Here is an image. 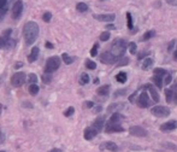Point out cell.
Here are the masks:
<instances>
[{
	"mask_svg": "<svg viewBox=\"0 0 177 152\" xmlns=\"http://www.w3.org/2000/svg\"><path fill=\"white\" fill-rule=\"evenodd\" d=\"M23 35L27 45H32L39 36V25L35 22H27L23 29Z\"/></svg>",
	"mask_w": 177,
	"mask_h": 152,
	"instance_id": "cell-1",
	"label": "cell"
},
{
	"mask_svg": "<svg viewBox=\"0 0 177 152\" xmlns=\"http://www.w3.org/2000/svg\"><path fill=\"white\" fill-rule=\"evenodd\" d=\"M127 46H128V44H127L125 40H123V39H116V40L113 41L112 46H111V52H112L118 59H119V57H122V56L124 54Z\"/></svg>",
	"mask_w": 177,
	"mask_h": 152,
	"instance_id": "cell-2",
	"label": "cell"
},
{
	"mask_svg": "<svg viewBox=\"0 0 177 152\" xmlns=\"http://www.w3.org/2000/svg\"><path fill=\"white\" fill-rule=\"evenodd\" d=\"M60 67V58L53 56L51 58H48V60L46 62V67H45V73L52 74L53 71L58 70V68Z\"/></svg>",
	"mask_w": 177,
	"mask_h": 152,
	"instance_id": "cell-3",
	"label": "cell"
},
{
	"mask_svg": "<svg viewBox=\"0 0 177 152\" xmlns=\"http://www.w3.org/2000/svg\"><path fill=\"white\" fill-rule=\"evenodd\" d=\"M25 80H27V77H25L24 73H16L11 77V85L13 87H21L22 85H24Z\"/></svg>",
	"mask_w": 177,
	"mask_h": 152,
	"instance_id": "cell-4",
	"label": "cell"
},
{
	"mask_svg": "<svg viewBox=\"0 0 177 152\" xmlns=\"http://www.w3.org/2000/svg\"><path fill=\"white\" fill-rule=\"evenodd\" d=\"M151 112L157 116V117H167L170 115V109L166 108V106H162V105H158V106H154L152 108Z\"/></svg>",
	"mask_w": 177,
	"mask_h": 152,
	"instance_id": "cell-5",
	"label": "cell"
},
{
	"mask_svg": "<svg viewBox=\"0 0 177 152\" xmlns=\"http://www.w3.org/2000/svg\"><path fill=\"white\" fill-rule=\"evenodd\" d=\"M129 133L133 136H140V138H143V136L148 135L147 130L143 127H141V126H133V127H130L129 128Z\"/></svg>",
	"mask_w": 177,
	"mask_h": 152,
	"instance_id": "cell-6",
	"label": "cell"
},
{
	"mask_svg": "<svg viewBox=\"0 0 177 152\" xmlns=\"http://www.w3.org/2000/svg\"><path fill=\"white\" fill-rule=\"evenodd\" d=\"M117 60V57L110 51V52H104L100 54V62L104 64H113Z\"/></svg>",
	"mask_w": 177,
	"mask_h": 152,
	"instance_id": "cell-7",
	"label": "cell"
},
{
	"mask_svg": "<svg viewBox=\"0 0 177 152\" xmlns=\"http://www.w3.org/2000/svg\"><path fill=\"white\" fill-rule=\"evenodd\" d=\"M22 11H23V3L22 0H17L12 6V18L17 19L22 15Z\"/></svg>",
	"mask_w": 177,
	"mask_h": 152,
	"instance_id": "cell-8",
	"label": "cell"
},
{
	"mask_svg": "<svg viewBox=\"0 0 177 152\" xmlns=\"http://www.w3.org/2000/svg\"><path fill=\"white\" fill-rule=\"evenodd\" d=\"M137 105L140 108H147L150 105V96L147 94V92H142L140 94V97L137 98Z\"/></svg>",
	"mask_w": 177,
	"mask_h": 152,
	"instance_id": "cell-9",
	"label": "cell"
},
{
	"mask_svg": "<svg viewBox=\"0 0 177 152\" xmlns=\"http://www.w3.org/2000/svg\"><path fill=\"white\" fill-rule=\"evenodd\" d=\"M124 128L119 125V123H108L105 127V132L106 133H117V132H123Z\"/></svg>",
	"mask_w": 177,
	"mask_h": 152,
	"instance_id": "cell-10",
	"label": "cell"
},
{
	"mask_svg": "<svg viewBox=\"0 0 177 152\" xmlns=\"http://www.w3.org/2000/svg\"><path fill=\"white\" fill-rule=\"evenodd\" d=\"M98 133H99V132L92 126V127H88V128L84 129V134H83V136H84L86 140H92V139H94V138L98 135Z\"/></svg>",
	"mask_w": 177,
	"mask_h": 152,
	"instance_id": "cell-11",
	"label": "cell"
},
{
	"mask_svg": "<svg viewBox=\"0 0 177 152\" xmlns=\"http://www.w3.org/2000/svg\"><path fill=\"white\" fill-rule=\"evenodd\" d=\"M95 19L100 21V22H113L116 16L113 13H104V15H94L93 16Z\"/></svg>",
	"mask_w": 177,
	"mask_h": 152,
	"instance_id": "cell-12",
	"label": "cell"
},
{
	"mask_svg": "<svg viewBox=\"0 0 177 152\" xmlns=\"http://www.w3.org/2000/svg\"><path fill=\"white\" fill-rule=\"evenodd\" d=\"M176 128H177V121H169V122L160 126V129L163 132H170V130H173Z\"/></svg>",
	"mask_w": 177,
	"mask_h": 152,
	"instance_id": "cell-13",
	"label": "cell"
},
{
	"mask_svg": "<svg viewBox=\"0 0 177 152\" xmlns=\"http://www.w3.org/2000/svg\"><path fill=\"white\" fill-rule=\"evenodd\" d=\"M143 88H146V89L150 90V93H151V96H152V98H153L154 102H157V103L159 102L160 98H159V94H158V92H157V88H156L154 86H152V85L148 83V85H145Z\"/></svg>",
	"mask_w": 177,
	"mask_h": 152,
	"instance_id": "cell-14",
	"label": "cell"
},
{
	"mask_svg": "<svg viewBox=\"0 0 177 152\" xmlns=\"http://www.w3.org/2000/svg\"><path fill=\"white\" fill-rule=\"evenodd\" d=\"M104 122H105V117H104V116H99V117L95 118L94 123H93V127H94L98 132H100V130L103 129V127H104Z\"/></svg>",
	"mask_w": 177,
	"mask_h": 152,
	"instance_id": "cell-15",
	"label": "cell"
},
{
	"mask_svg": "<svg viewBox=\"0 0 177 152\" xmlns=\"http://www.w3.org/2000/svg\"><path fill=\"white\" fill-rule=\"evenodd\" d=\"M39 53H40V50H39V47H38V46H36V47H33V48H32V52H30V54H29V57H28L29 63H33V62H35V60L38 59V56H39Z\"/></svg>",
	"mask_w": 177,
	"mask_h": 152,
	"instance_id": "cell-16",
	"label": "cell"
},
{
	"mask_svg": "<svg viewBox=\"0 0 177 152\" xmlns=\"http://www.w3.org/2000/svg\"><path fill=\"white\" fill-rule=\"evenodd\" d=\"M7 4H9L7 0H0V19H1L4 17V15L6 13Z\"/></svg>",
	"mask_w": 177,
	"mask_h": 152,
	"instance_id": "cell-17",
	"label": "cell"
},
{
	"mask_svg": "<svg viewBox=\"0 0 177 152\" xmlns=\"http://www.w3.org/2000/svg\"><path fill=\"white\" fill-rule=\"evenodd\" d=\"M101 148H106V150H108V151H111V152H116V151L118 150V146H117L114 142H112V141H108V142H105V144H103Z\"/></svg>",
	"mask_w": 177,
	"mask_h": 152,
	"instance_id": "cell-18",
	"label": "cell"
},
{
	"mask_svg": "<svg viewBox=\"0 0 177 152\" xmlns=\"http://www.w3.org/2000/svg\"><path fill=\"white\" fill-rule=\"evenodd\" d=\"M97 93L99 96H108V93H110V86L108 85H104V86L99 87L97 89Z\"/></svg>",
	"mask_w": 177,
	"mask_h": 152,
	"instance_id": "cell-19",
	"label": "cell"
},
{
	"mask_svg": "<svg viewBox=\"0 0 177 152\" xmlns=\"http://www.w3.org/2000/svg\"><path fill=\"white\" fill-rule=\"evenodd\" d=\"M121 118H122V115H121V113L114 112V113H113V115L110 117V119H108V123H119Z\"/></svg>",
	"mask_w": 177,
	"mask_h": 152,
	"instance_id": "cell-20",
	"label": "cell"
},
{
	"mask_svg": "<svg viewBox=\"0 0 177 152\" xmlns=\"http://www.w3.org/2000/svg\"><path fill=\"white\" fill-rule=\"evenodd\" d=\"M127 79H128V76H127V74H125L124 71L118 73L117 76H116V80L119 82V83H125V82H127Z\"/></svg>",
	"mask_w": 177,
	"mask_h": 152,
	"instance_id": "cell-21",
	"label": "cell"
},
{
	"mask_svg": "<svg viewBox=\"0 0 177 152\" xmlns=\"http://www.w3.org/2000/svg\"><path fill=\"white\" fill-rule=\"evenodd\" d=\"M156 35H157V32H156V30H148V32H146V33L143 34V36H142V40H143V41H146V40H150V39L154 38Z\"/></svg>",
	"mask_w": 177,
	"mask_h": 152,
	"instance_id": "cell-22",
	"label": "cell"
},
{
	"mask_svg": "<svg viewBox=\"0 0 177 152\" xmlns=\"http://www.w3.org/2000/svg\"><path fill=\"white\" fill-rule=\"evenodd\" d=\"M153 65V59L152 58H146L142 64V70H148Z\"/></svg>",
	"mask_w": 177,
	"mask_h": 152,
	"instance_id": "cell-23",
	"label": "cell"
},
{
	"mask_svg": "<svg viewBox=\"0 0 177 152\" xmlns=\"http://www.w3.org/2000/svg\"><path fill=\"white\" fill-rule=\"evenodd\" d=\"M29 93H30L32 96H36L38 93H39V90H40V88H39V86L38 85H35V83H32L30 86H29Z\"/></svg>",
	"mask_w": 177,
	"mask_h": 152,
	"instance_id": "cell-24",
	"label": "cell"
},
{
	"mask_svg": "<svg viewBox=\"0 0 177 152\" xmlns=\"http://www.w3.org/2000/svg\"><path fill=\"white\" fill-rule=\"evenodd\" d=\"M172 98H173V90L171 88H167L165 90V99L167 103H171L172 102Z\"/></svg>",
	"mask_w": 177,
	"mask_h": 152,
	"instance_id": "cell-25",
	"label": "cell"
},
{
	"mask_svg": "<svg viewBox=\"0 0 177 152\" xmlns=\"http://www.w3.org/2000/svg\"><path fill=\"white\" fill-rule=\"evenodd\" d=\"M76 9L78 12H86V11H88V5L84 3H78L76 5Z\"/></svg>",
	"mask_w": 177,
	"mask_h": 152,
	"instance_id": "cell-26",
	"label": "cell"
},
{
	"mask_svg": "<svg viewBox=\"0 0 177 152\" xmlns=\"http://www.w3.org/2000/svg\"><path fill=\"white\" fill-rule=\"evenodd\" d=\"M62 58H63V60H64V63L65 64H71L72 62H74V58L72 57H70L68 53H63V56H62Z\"/></svg>",
	"mask_w": 177,
	"mask_h": 152,
	"instance_id": "cell-27",
	"label": "cell"
},
{
	"mask_svg": "<svg viewBox=\"0 0 177 152\" xmlns=\"http://www.w3.org/2000/svg\"><path fill=\"white\" fill-rule=\"evenodd\" d=\"M128 48H129V52H130L131 54H135L136 51H137V45H136L135 42H129V44H128Z\"/></svg>",
	"mask_w": 177,
	"mask_h": 152,
	"instance_id": "cell-28",
	"label": "cell"
},
{
	"mask_svg": "<svg viewBox=\"0 0 177 152\" xmlns=\"http://www.w3.org/2000/svg\"><path fill=\"white\" fill-rule=\"evenodd\" d=\"M163 76H158V75H154V77H153V81H154V83L157 85V87L158 88H160L162 86H163Z\"/></svg>",
	"mask_w": 177,
	"mask_h": 152,
	"instance_id": "cell-29",
	"label": "cell"
},
{
	"mask_svg": "<svg viewBox=\"0 0 177 152\" xmlns=\"http://www.w3.org/2000/svg\"><path fill=\"white\" fill-rule=\"evenodd\" d=\"M122 105H123V104H111V105L107 108V111H108V112H112V111H114V110H119V109H122Z\"/></svg>",
	"mask_w": 177,
	"mask_h": 152,
	"instance_id": "cell-30",
	"label": "cell"
},
{
	"mask_svg": "<svg viewBox=\"0 0 177 152\" xmlns=\"http://www.w3.org/2000/svg\"><path fill=\"white\" fill-rule=\"evenodd\" d=\"M127 24H128V28L130 30L134 29V25H133V17H131V13H127Z\"/></svg>",
	"mask_w": 177,
	"mask_h": 152,
	"instance_id": "cell-31",
	"label": "cell"
},
{
	"mask_svg": "<svg viewBox=\"0 0 177 152\" xmlns=\"http://www.w3.org/2000/svg\"><path fill=\"white\" fill-rule=\"evenodd\" d=\"M88 82H89V76H88L87 74H82L81 77H80V83L81 85H87Z\"/></svg>",
	"mask_w": 177,
	"mask_h": 152,
	"instance_id": "cell-32",
	"label": "cell"
},
{
	"mask_svg": "<svg viewBox=\"0 0 177 152\" xmlns=\"http://www.w3.org/2000/svg\"><path fill=\"white\" fill-rule=\"evenodd\" d=\"M153 73H154V75H158V76H165V75H167L166 70H164L162 68H156Z\"/></svg>",
	"mask_w": 177,
	"mask_h": 152,
	"instance_id": "cell-33",
	"label": "cell"
},
{
	"mask_svg": "<svg viewBox=\"0 0 177 152\" xmlns=\"http://www.w3.org/2000/svg\"><path fill=\"white\" fill-rule=\"evenodd\" d=\"M86 67H87L88 69H91V70H94V69L97 68V64H95V62H93V60L88 59L87 62H86Z\"/></svg>",
	"mask_w": 177,
	"mask_h": 152,
	"instance_id": "cell-34",
	"label": "cell"
},
{
	"mask_svg": "<svg viewBox=\"0 0 177 152\" xmlns=\"http://www.w3.org/2000/svg\"><path fill=\"white\" fill-rule=\"evenodd\" d=\"M51 81H52V75L48 74V73H45V74L42 75V82H44V83H49Z\"/></svg>",
	"mask_w": 177,
	"mask_h": 152,
	"instance_id": "cell-35",
	"label": "cell"
},
{
	"mask_svg": "<svg viewBox=\"0 0 177 152\" xmlns=\"http://www.w3.org/2000/svg\"><path fill=\"white\" fill-rule=\"evenodd\" d=\"M108 39H110V33H108V32L101 33V35H100V40H101V41H107Z\"/></svg>",
	"mask_w": 177,
	"mask_h": 152,
	"instance_id": "cell-36",
	"label": "cell"
},
{
	"mask_svg": "<svg viewBox=\"0 0 177 152\" xmlns=\"http://www.w3.org/2000/svg\"><path fill=\"white\" fill-rule=\"evenodd\" d=\"M98 48H99V44H94V46H93V48L91 51V56L92 57H95L98 54Z\"/></svg>",
	"mask_w": 177,
	"mask_h": 152,
	"instance_id": "cell-37",
	"label": "cell"
},
{
	"mask_svg": "<svg viewBox=\"0 0 177 152\" xmlns=\"http://www.w3.org/2000/svg\"><path fill=\"white\" fill-rule=\"evenodd\" d=\"M128 63H129V59L128 58H121V60L117 63V65L118 67H122V65H127Z\"/></svg>",
	"mask_w": 177,
	"mask_h": 152,
	"instance_id": "cell-38",
	"label": "cell"
},
{
	"mask_svg": "<svg viewBox=\"0 0 177 152\" xmlns=\"http://www.w3.org/2000/svg\"><path fill=\"white\" fill-rule=\"evenodd\" d=\"M42 18H44V21H45V22H47V23H48V22L51 21V18H52V13H51V12H45V13H44V16H42Z\"/></svg>",
	"mask_w": 177,
	"mask_h": 152,
	"instance_id": "cell-39",
	"label": "cell"
},
{
	"mask_svg": "<svg viewBox=\"0 0 177 152\" xmlns=\"http://www.w3.org/2000/svg\"><path fill=\"white\" fill-rule=\"evenodd\" d=\"M74 112H75V109H74L72 106H70V108H69V109H68V110L64 112V116H65V117H70V116H71Z\"/></svg>",
	"mask_w": 177,
	"mask_h": 152,
	"instance_id": "cell-40",
	"label": "cell"
},
{
	"mask_svg": "<svg viewBox=\"0 0 177 152\" xmlns=\"http://www.w3.org/2000/svg\"><path fill=\"white\" fill-rule=\"evenodd\" d=\"M127 93V89H119L114 92V97H119V96H124Z\"/></svg>",
	"mask_w": 177,
	"mask_h": 152,
	"instance_id": "cell-41",
	"label": "cell"
},
{
	"mask_svg": "<svg viewBox=\"0 0 177 152\" xmlns=\"http://www.w3.org/2000/svg\"><path fill=\"white\" fill-rule=\"evenodd\" d=\"M29 81H30L32 83H35V82L38 81L36 75H35V74H30V75H29Z\"/></svg>",
	"mask_w": 177,
	"mask_h": 152,
	"instance_id": "cell-42",
	"label": "cell"
},
{
	"mask_svg": "<svg viewBox=\"0 0 177 152\" xmlns=\"http://www.w3.org/2000/svg\"><path fill=\"white\" fill-rule=\"evenodd\" d=\"M84 106H86L87 109H92V108L94 106V103H93V102H86V103H84Z\"/></svg>",
	"mask_w": 177,
	"mask_h": 152,
	"instance_id": "cell-43",
	"label": "cell"
},
{
	"mask_svg": "<svg viewBox=\"0 0 177 152\" xmlns=\"http://www.w3.org/2000/svg\"><path fill=\"white\" fill-rule=\"evenodd\" d=\"M175 44H176V41H175V40H172V41L169 44V47H167V51H169V52L173 50V46H175Z\"/></svg>",
	"mask_w": 177,
	"mask_h": 152,
	"instance_id": "cell-44",
	"label": "cell"
},
{
	"mask_svg": "<svg viewBox=\"0 0 177 152\" xmlns=\"http://www.w3.org/2000/svg\"><path fill=\"white\" fill-rule=\"evenodd\" d=\"M148 56V52H142V53H139L137 54V59H142L143 57H147Z\"/></svg>",
	"mask_w": 177,
	"mask_h": 152,
	"instance_id": "cell-45",
	"label": "cell"
},
{
	"mask_svg": "<svg viewBox=\"0 0 177 152\" xmlns=\"http://www.w3.org/2000/svg\"><path fill=\"white\" fill-rule=\"evenodd\" d=\"M166 3L172 6H177V0H166Z\"/></svg>",
	"mask_w": 177,
	"mask_h": 152,
	"instance_id": "cell-46",
	"label": "cell"
},
{
	"mask_svg": "<svg viewBox=\"0 0 177 152\" xmlns=\"http://www.w3.org/2000/svg\"><path fill=\"white\" fill-rule=\"evenodd\" d=\"M173 90H175V93H173V97L176 99V103H177V85L173 86Z\"/></svg>",
	"mask_w": 177,
	"mask_h": 152,
	"instance_id": "cell-47",
	"label": "cell"
},
{
	"mask_svg": "<svg viewBox=\"0 0 177 152\" xmlns=\"http://www.w3.org/2000/svg\"><path fill=\"white\" fill-rule=\"evenodd\" d=\"M170 82H171V76L167 74V75H166V77H165V83H166V85H169Z\"/></svg>",
	"mask_w": 177,
	"mask_h": 152,
	"instance_id": "cell-48",
	"label": "cell"
},
{
	"mask_svg": "<svg viewBox=\"0 0 177 152\" xmlns=\"http://www.w3.org/2000/svg\"><path fill=\"white\" fill-rule=\"evenodd\" d=\"M137 94V92H135V93H133L130 97H129V100H130V103H134V98H135V96Z\"/></svg>",
	"mask_w": 177,
	"mask_h": 152,
	"instance_id": "cell-49",
	"label": "cell"
},
{
	"mask_svg": "<svg viewBox=\"0 0 177 152\" xmlns=\"http://www.w3.org/2000/svg\"><path fill=\"white\" fill-rule=\"evenodd\" d=\"M45 45H46V47H48V48H51V50H52V48H53V45H52V44H51V42H48V41H47V42H46V44H45Z\"/></svg>",
	"mask_w": 177,
	"mask_h": 152,
	"instance_id": "cell-50",
	"label": "cell"
},
{
	"mask_svg": "<svg viewBox=\"0 0 177 152\" xmlns=\"http://www.w3.org/2000/svg\"><path fill=\"white\" fill-rule=\"evenodd\" d=\"M48 152H62V150H59V148H52V150L48 151Z\"/></svg>",
	"mask_w": 177,
	"mask_h": 152,
	"instance_id": "cell-51",
	"label": "cell"
},
{
	"mask_svg": "<svg viewBox=\"0 0 177 152\" xmlns=\"http://www.w3.org/2000/svg\"><path fill=\"white\" fill-rule=\"evenodd\" d=\"M106 29H116V27H114L113 24H108V25L106 27Z\"/></svg>",
	"mask_w": 177,
	"mask_h": 152,
	"instance_id": "cell-52",
	"label": "cell"
},
{
	"mask_svg": "<svg viewBox=\"0 0 177 152\" xmlns=\"http://www.w3.org/2000/svg\"><path fill=\"white\" fill-rule=\"evenodd\" d=\"M101 109H103L101 106H98V108H95V110H94V111H95V112H100V111H101Z\"/></svg>",
	"mask_w": 177,
	"mask_h": 152,
	"instance_id": "cell-53",
	"label": "cell"
},
{
	"mask_svg": "<svg viewBox=\"0 0 177 152\" xmlns=\"http://www.w3.org/2000/svg\"><path fill=\"white\" fill-rule=\"evenodd\" d=\"M19 67H22V63H17V64L15 65V68H16V69H18Z\"/></svg>",
	"mask_w": 177,
	"mask_h": 152,
	"instance_id": "cell-54",
	"label": "cell"
},
{
	"mask_svg": "<svg viewBox=\"0 0 177 152\" xmlns=\"http://www.w3.org/2000/svg\"><path fill=\"white\" fill-rule=\"evenodd\" d=\"M173 57H175V59H177V48H176V52H175V54H173Z\"/></svg>",
	"mask_w": 177,
	"mask_h": 152,
	"instance_id": "cell-55",
	"label": "cell"
},
{
	"mask_svg": "<svg viewBox=\"0 0 177 152\" xmlns=\"http://www.w3.org/2000/svg\"><path fill=\"white\" fill-rule=\"evenodd\" d=\"M0 152H5V151H0Z\"/></svg>",
	"mask_w": 177,
	"mask_h": 152,
	"instance_id": "cell-56",
	"label": "cell"
},
{
	"mask_svg": "<svg viewBox=\"0 0 177 152\" xmlns=\"http://www.w3.org/2000/svg\"><path fill=\"white\" fill-rule=\"evenodd\" d=\"M0 109H1V105H0Z\"/></svg>",
	"mask_w": 177,
	"mask_h": 152,
	"instance_id": "cell-57",
	"label": "cell"
}]
</instances>
